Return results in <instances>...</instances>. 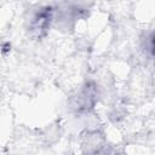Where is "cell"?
<instances>
[{
	"label": "cell",
	"mask_w": 155,
	"mask_h": 155,
	"mask_svg": "<svg viewBox=\"0 0 155 155\" xmlns=\"http://www.w3.org/2000/svg\"><path fill=\"white\" fill-rule=\"evenodd\" d=\"M51 19H52V8L51 7H45V8H41L40 11H38L34 15L30 27H29L31 35L35 38L44 36L50 27Z\"/></svg>",
	"instance_id": "cell-1"
},
{
	"label": "cell",
	"mask_w": 155,
	"mask_h": 155,
	"mask_svg": "<svg viewBox=\"0 0 155 155\" xmlns=\"http://www.w3.org/2000/svg\"><path fill=\"white\" fill-rule=\"evenodd\" d=\"M150 51H151V54L154 56V58H155V34L151 36V39H150Z\"/></svg>",
	"instance_id": "cell-2"
}]
</instances>
